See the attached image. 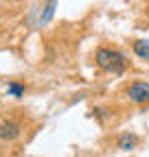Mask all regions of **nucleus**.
<instances>
[{
    "label": "nucleus",
    "mask_w": 149,
    "mask_h": 157,
    "mask_svg": "<svg viewBox=\"0 0 149 157\" xmlns=\"http://www.w3.org/2000/svg\"><path fill=\"white\" fill-rule=\"evenodd\" d=\"M24 127L20 118H5L0 120V142H15L22 135Z\"/></svg>",
    "instance_id": "nucleus-3"
},
{
    "label": "nucleus",
    "mask_w": 149,
    "mask_h": 157,
    "mask_svg": "<svg viewBox=\"0 0 149 157\" xmlns=\"http://www.w3.org/2000/svg\"><path fill=\"white\" fill-rule=\"evenodd\" d=\"M132 50L138 59H143V61H149V42L147 39H134L132 42Z\"/></svg>",
    "instance_id": "nucleus-5"
},
{
    "label": "nucleus",
    "mask_w": 149,
    "mask_h": 157,
    "mask_svg": "<svg viewBox=\"0 0 149 157\" xmlns=\"http://www.w3.org/2000/svg\"><path fill=\"white\" fill-rule=\"evenodd\" d=\"M125 98L136 107L149 105V83L147 81H132L125 85Z\"/></svg>",
    "instance_id": "nucleus-2"
},
{
    "label": "nucleus",
    "mask_w": 149,
    "mask_h": 157,
    "mask_svg": "<svg viewBox=\"0 0 149 157\" xmlns=\"http://www.w3.org/2000/svg\"><path fill=\"white\" fill-rule=\"evenodd\" d=\"M138 144H140V137L136 133H129V131L119 133L116 140H114V146L119 151H134V148H138Z\"/></svg>",
    "instance_id": "nucleus-4"
},
{
    "label": "nucleus",
    "mask_w": 149,
    "mask_h": 157,
    "mask_svg": "<svg viewBox=\"0 0 149 157\" xmlns=\"http://www.w3.org/2000/svg\"><path fill=\"white\" fill-rule=\"evenodd\" d=\"M9 92H11L13 96H22V94H24V87H22V85H15V83H11V85H9Z\"/></svg>",
    "instance_id": "nucleus-6"
},
{
    "label": "nucleus",
    "mask_w": 149,
    "mask_h": 157,
    "mask_svg": "<svg viewBox=\"0 0 149 157\" xmlns=\"http://www.w3.org/2000/svg\"><path fill=\"white\" fill-rule=\"evenodd\" d=\"M95 63L99 70L103 72H112V74H123L127 68V59L121 50L110 48V46H99L95 52Z\"/></svg>",
    "instance_id": "nucleus-1"
}]
</instances>
